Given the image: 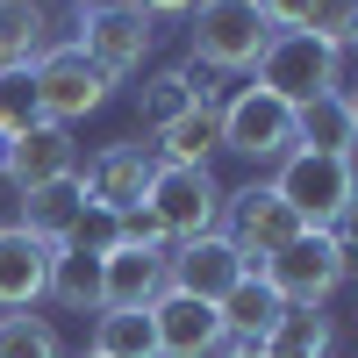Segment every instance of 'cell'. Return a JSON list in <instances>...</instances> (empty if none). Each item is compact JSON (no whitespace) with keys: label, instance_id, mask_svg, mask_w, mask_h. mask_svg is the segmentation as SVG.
Segmentation results:
<instances>
[{"label":"cell","instance_id":"9c48e42d","mask_svg":"<svg viewBox=\"0 0 358 358\" xmlns=\"http://www.w3.org/2000/svg\"><path fill=\"white\" fill-rule=\"evenodd\" d=\"M222 151L251 158V165H280L294 151V108L273 101L265 86H236L222 101Z\"/></svg>","mask_w":358,"mask_h":358},{"label":"cell","instance_id":"44dd1931","mask_svg":"<svg viewBox=\"0 0 358 358\" xmlns=\"http://www.w3.org/2000/svg\"><path fill=\"white\" fill-rule=\"evenodd\" d=\"M43 301H57L65 315H101V258L57 244V251H50V287H43Z\"/></svg>","mask_w":358,"mask_h":358},{"label":"cell","instance_id":"f546056e","mask_svg":"<svg viewBox=\"0 0 358 358\" xmlns=\"http://www.w3.org/2000/svg\"><path fill=\"white\" fill-rule=\"evenodd\" d=\"M129 8H143V15L158 22V15H194V0H129Z\"/></svg>","mask_w":358,"mask_h":358},{"label":"cell","instance_id":"52a82bcc","mask_svg":"<svg viewBox=\"0 0 358 358\" xmlns=\"http://www.w3.org/2000/svg\"><path fill=\"white\" fill-rule=\"evenodd\" d=\"M29 79H36V101H43V122H57V129H72V122H86L101 101H108V72L86 57L72 36L65 43H50L36 65H29Z\"/></svg>","mask_w":358,"mask_h":358},{"label":"cell","instance_id":"5bb4252c","mask_svg":"<svg viewBox=\"0 0 358 358\" xmlns=\"http://www.w3.org/2000/svg\"><path fill=\"white\" fill-rule=\"evenodd\" d=\"M50 287V244L29 236L22 222H0V315L36 308Z\"/></svg>","mask_w":358,"mask_h":358},{"label":"cell","instance_id":"d4e9b609","mask_svg":"<svg viewBox=\"0 0 358 358\" xmlns=\"http://www.w3.org/2000/svg\"><path fill=\"white\" fill-rule=\"evenodd\" d=\"M0 358H65V337L50 330V315H0Z\"/></svg>","mask_w":358,"mask_h":358},{"label":"cell","instance_id":"4fadbf2b","mask_svg":"<svg viewBox=\"0 0 358 358\" xmlns=\"http://www.w3.org/2000/svg\"><path fill=\"white\" fill-rule=\"evenodd\" d=\"M136 108H143V129H172L179 115H194V108H215V72H201L194 57H179V65H158L151 79H143V94H136Z\"/></svg>","mask_w":358,"mask_h":358},{"label":"cell","instance_id":"e575fe53","mask_svg":"<svg viewBox=\"0 0 358 358\" xmlns=\"http://www.w3.org/2000/svg\"><path fill=\"white\" fill-rule=\"evenodd\" d=\"M351 57H358V36H351Z\"/></svg>","mask_w":358,"mask_h":358},{"label":"cell","instance_id":"ac0fdd59","mask_svg":"<svg viewBox=\"0 0 358 358\" xmlns=\"http://www.w3.org/2000/svg\"><path fill=\"white\" fill-rule=\"evenodd\" d=\"M294 151H322V158H351L358 151V122L344 94H322L308 108H294Z\"/></svg>","mask_w":358,"mask_h":358},{"label":"cell","instance_id":"cb8c5ba5","mask_svg":"<svg viewBox=\"0 0 358 358\" xmlns=\"http://www.w3.org/2000/svg\"><path fill=\"white\" fill-rule=\"evenodd\" d=\"M101 358H158V330H151V308H101L94 315V344Z\"/></svg>","mask_w":358,"mask_h":358},{"label":"cell","instance_id":"83f0119b","mask_svg":"<svg viewBox=\"0 0 358 358\" xmlns=\"http://www.w3.org/2000/svg\"><path fill=\"white\" fill-rule=\"evenodd\" d=\"M330 236H337V244H344V258H351V273H358V194L344 201V215L330 222Z\"/></svg>","mask_w":358,"mask_h":358},{"label":"cell","instance_id":"8992f818","mask_svg":"<svg viewBox=\"0 0 358 358\" xmlns=\"http://www.w3.org/2000/svg\"><path fill=\"white\" fill-rule=\"evenodd\" d=\"M301 229H308V222H301V215H294V208L273 194V179H251V187L222 194V236L236 244V258H244L251 273H258L265 258H280Z\"/></svg>","mask_w":358,"mask_h":358},{"label":"cell","instance_id":"ffe728a7","mask_svg":"<svg viewBox=\"0 0 358 358\" xmlns=\"http://www.w3.org/2000/svg\"><path fill=\"white\" fill-rule=\"evenodd\" d=\"M222 330H229V344H258L265 330H273V322L287 315V301H280V294L273 287H265V273H244V280H236L229 294H222Z\"/></svg>","mask_w":358,"mask_h":358},{"label":"cell","instance_id":"277c9868","mask_svg":"<svg viewBox=\"0 0 358 358\" xmlns=\"http://www.w3.org/2000/svg\"><path fill=\"white\" fill-rule=\"evenodd\" d=\"M143 208H151V222L165 229V244H194V236L222 229V179L208 165H158Z\"/></svg>","mask_w":358,"mask_h":358},{"label":"cell","instance_id":"ba28073f","mask_svg":"<svg viewBox=\"0 0 358 358\" xmlns=\"http://www.w3.org/2000/svg\"><path fill=\"white\" fill-rule=\"evenodd\" d=\"M273 194H280V201H287L308 229H330V222L344 215V201L358 194V179H351V165H344V158L287 151V158H280V172H273Z\"/></svg>","mask_w":358,"mask_h":358},{"label":"cell","instance_id":"8fae6325","mask_svg":"<svg viewBox=\"0 0 358 358\" xmlns=\"http://www.w3.org/2000/svg\"><path fill=\"white\" fill-rule=\"evenodd\" d=\"M151 330H158V358H215V351H229L222 308L194 301V294H172V287L151 301Z\"/></svg>","mask_w":358,"mask_h":358},{"label":"cell","instance_id":"e0dca14e","mask_svg":"<svg viewBox=\"0 0 358 358\" xmlns=\"http://www.w3.org/2000/svg\"><path fill=\"white\" fill-rule=\"evenodd\" d=\"M79 215H86V187H79V172H72V179H57V187L22 194V215H15V222H22L29 236H43V244L57 251V244H72Z\"/></svg>","mask_w":358,"mask_h":358},{"label":"cell","instance_id":"836d02e7","mask_svg":"<svg viewBox=\"0 0 358 358\" xmlns=\"http://www.w3.org/2000/svg\"><path fill=\"white\" fill-rule=\"evenodd\" d=\"M72 8H101V0H72Z\"/></svg>","mask_w":358,"mask_h":358},{"label":"cell","instance_id":"7a4b0ae2","mask_svg":"<svg viewBox=\"0 0 358 358\" xmlns=\"http://www.w3.org/2000/svg\"><path fill=\"white\" fill-rule=\"evenodd\" d=\"M194 29V65L201 72H215V79H236L244 72L251 79V65H258V50L273 43V22L258 15V0H194V15H187Z\"/></svg>","mask_w":358,"mask_h":358},{"label":"cell","instance_id":"7c38bea8","mask_svg":"<svg viewBox=\"0 0 358 358\" xmlns=\"http://www.w3.org/2000/svg\"><path fill=\"white\" fill-rule=\"evenodd\" d=\"M244 273H251V265L236 258V244L222 229H208V236H194V244H172L165 251V287L172 294H194V301H222Z\"/></svg>","mask_w":358,"mask_h":358},{"label":"cell","instance_id":"2e32d148","mask_svg":"<svg viewBox=\"0 0 358 358\" xmlns=\"http://www.w3.org/2000/svg\"><path fill=\"white\" fill-rule=\"evenodd\" d=\"M72 172H79V143H72V129L36 122L29 136H15V165H8V187H15V194L57 187V179H72Z\"/></svg>","mask_w":358,"mask_h":358},{"label":"cell","instance_id":"484cf974","mask_svg":"<svg viewBox=\"0 0 358 358\" xmlns=\"http://www.w3.org/2000/svg\"><path fill=\"white\" fill-rule=\"evenodd\" d=\"M36 122H43L36 79H29V72H0V129H8V136H29Z\"/></svg>","mask_w":358,"mask_h":358},{"label":"cell","instance_id":"6da1fadb","mask_svg":"<svg viewBox=\"0 0 358 358\" xmlns=\"http://www.w3.org/2000/svg\"><path fill=\"white\" fill-rule=\"evenodd\" d=\"M251 86H265V94L287 101V108H308V101L344 94V86H351V50L308 36V29H280V36L258 50Z\"/></svg>","mask_w":358,"mask_h":358},{"label":"cell","instance_id":"7402d4cb","mask_svg":"<svg viewBox=\"0 0 358 358\" xmlns=\"http://www.w3.org/2000/svg\"><path fill=\"white\" fill-rule=\"evenodd\" d=\"M43 50H50L43 0H0V72H29Z\"/></svg>","mask_w":358,"mask_h":358},{"label":"cell","instance_id":"9a60e30c","mask_svg":"<svg viewBox=\"0 0 358 358\" xmlns=\"http://www.w3.org/2000/svg\"><path fill=\"white\" fill-rule=\"evenodd\" d=\"M165 294V251L115 244L101 251V308H151Z\"/></svg>","mask_w":358,"mask_h":358},{"label":"cell","instance_id":"f1b7e54d","mask_svg":"<svg viewBox=\"0 0 358 358\" xmlns=\"http://www.w3.org/2000/svg\"><path fill=\"white\" fill-rule=\"evenodd\" d=\"M258 15L273 22V36H280V29H301V15H308V0H258Z\"/></svg>","mask_w":358,"mask_h":358},{"label":"cell","instance_id":"4316f807","mask_svg":"<svg viewBox=\"0 0 358 358\" xmlns=\"http://www.w3.org/2000/svg\"><path fill=\"white\" fill-rule=\"evenodd\" d=\"M301 29L322 36V43H337V50H351V36H358V0H308Z\"/></svg>","mask_w":358,"mask_h":358},{"label":"cell","instance_id":"603a6c76","mask_svg":"<svg viewBox=\"0 0 358 358\" xmlns=\"http://www.w3.org/2000/svg\"><path fill=\"white\" fill-rule=\"evenodd\" d=\"M215 151H222V101H215V108L179 115V122L158 129V143H151V158H158V165H208Z\"/></svg>","mask_w":358,"mask_h":358},{"label":"cell","instance_id":"4dcf8cb0","mask_svg":"<svg viewBox=\"0 0 358 358\" xmlns=\"http://www.w3.org/2000/svg\"><path fill=\"white\" fill-rule=\"evenodd\" d=\"M8 165H15V136L0 129V179H8Z\"/></svg>","mask_w":358,"mask_h":358},{"label":"cell","instance_id":"3957f363","mask_svg":"<svg viewBox=\"0 0 358 358\" xmlns=\"http://www.w3.org/2000/svg\"><path fill=\"white\" fill-rule=\"evenodd\" d=\"M258 273H265V287H273L287 308H330V294L351 280V258H344V244L330 229H301L280 258H265Z\"/></svg>","mask_w":358,"mask_h":358},{"label":"cell","instance_id":"1f68e13d","mask_svg":"<svg viewBox=\"0 0 358 358\" xmlns=\"http://www.w3.org/2000/svg\"><path fill=\"white\" fill-rule=\"evenodd\" d=\"M215 358H258V344H229V351H215Z\"/></svg>","mask_w":358,"mask_h":358},{"label":"cell","instance_id":"d6a6232c","mask_svg":"<svg viewBox=\"0 0 358 358\" xmlns=\"http://www.w3.org/2000/svg\"><path fill=\"white\" fill-rule=\"evenodd\" d=\"M344 101H351V122H358V79H351V86H344Z\"/></svg>","mask_w":358,"mask_h":358},{"label":"cell","instance_id":"d590c367","mask_svg":"<svg viewBox=\"0 0 358 358\" xmlns=\"http://www.w3.org/2000/svg\"><path fill=\"white\" fill-rule=\"evenodd\" d=\"M86 358H101V351H86Z\"/></svg>","mask_w":358,"mask_h":358},{"label":"cell","instance_id":"30bf717a","mask_svg":"<svg viewBox=\"0 0 358 358\" xmlns=\"http://www.w3.org/2000/svg\"><path fill=\"white\" fill-rule=\"evenodd\" d=\"M151 172H158V158H151V143H101L94 158L79 165V187H86V208L94 215H136L143 208V194H151Z\"/></svg>","mask_w":358,"mask_h":358},{"label":"cell","instance_id":"5b68a950","mask_svg":"<svg viewBox=\"0 0 358 358\" xmlns=\"http://www.w3.org/2000/svg\"><path fill=\"white\" fill-rule=\"evenodd\" d=\"M72 43L94 57L108 79H129V72L151 65V50H158V22L143 15V8H129V0H101V8H79Z\"/></svg>","mask_w":358,"mask_h":358},{"label":"cell","instance_id":"d6986e66","mask_svg":"<svg viewBox=\"0 0 358 358\" xmlns=\"http://www.w3.org/2000/svg\"><path fill=\"white\" fill-rule=\"evenodd\" d=\"M258 358H337V322L330 308H287L258 337Z\"/></svg>","mask_w":358,"mask_h":358}]
</instances>
